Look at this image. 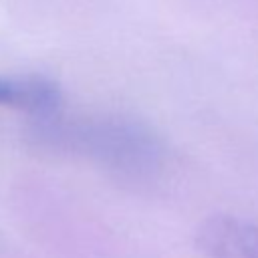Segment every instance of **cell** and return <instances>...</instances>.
<instances>
[{
  "instance_id": "obj_2",
  "label": "cell",
  "mask_w": 258,
  "mask_h": 258,
  "mask_svg": "<svg viewBox=\"0 0 258 258\" xmlns=\"http://www.w3.org/2000/svg\"><path fill=\"white\" fill-rule=\"evenodd\" d=\"M0 107L28 113L34 119L48 117L60 111L62 91L52 79L42 75H26V77L0 75Z\"/></svg>"
},
{
  "instance_id": "obj_1",
  "label": "cell",
  "mask_w": 258,
  "mask_h": 258,
  "mask_svg": "<svg viewBox=\"0 0 258 258\" xmlns=\"http://www.w3.org/2000/svg\"><path fill=\"white\" fill-rule=\"evenodd\" d=\"M30 129L44 147L95 159L125 175H145L157 169L165 153L151 127L125 117L62 119L58 111L34 119Z\"/></svg>"
}]
</instances>
